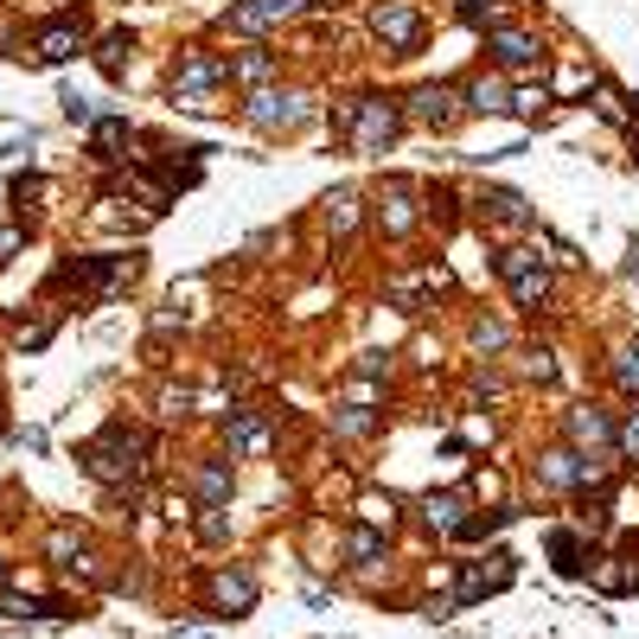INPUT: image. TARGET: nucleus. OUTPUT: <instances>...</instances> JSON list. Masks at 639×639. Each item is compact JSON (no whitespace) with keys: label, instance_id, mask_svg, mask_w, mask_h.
<instances>
[{"label":"nucleus","instance_id":"5701e85b","mask_svg":"<svg viewBox=\"0 0 639 639\" xmlns=\"http://www.w3.org/2000/svg\"><path fill=\"white\" fill-rule=\"evenodd\" d=\"M128 45H135L128 33H110L103 45H96V65H103L110 77H122V65H128Z\"/></svg>","mask_w":639,"mask_h":639},{"label":"nucleus","instance_id":"4be33fe9","mask_svg":"<svg viewBox=\"0 0 639 639\" xmlns=\"http://www.w3.org/2000/svg\"><path fill=\"white\" fill-rule=\"evenodd\" d=\"M345 557H352V563H372V557H384V530H352V537H345Z\"/></svg>","mask_w":639,"mask_h":639},{"label":"nucleus","instance_id":"6ab92c4d","mask_svg":"<svg viewBox=\"0 0 639 639\" xmlns=\"http://www.w3.org/2000/svg\"><path fill=\"white\" fill-rule=\"evenodd\" d=\"M550 557H557V569H563V575H582V563H589V550H582L569 530H550Z\"/></svg>","mask_w":639,"mask_h":639},{"label":"nucleus","instance_id":"c85d7f7f","mask_svg":"<svg viewBox=\"0 0 639 639\" xmlns=\"http://www.w3.org/2000/svg\"><path fill=\"white\" fill-rule=\"evenodd\" d=\"M499 7H505V0H460V13H467L473 26H487V13H499Z\"/></svg>","mask_w":639,"mask_h":639},{"label":"nucleus","instance_id":"9d476101","mask_svg":"<svg viewBox=\"0 0 639 639\" xmlns=\"http://www.w3.org/2000/svg\"><path fill=\"white\" fill-rule=\"evenodd\" d=\"M454 103H460V90H454V83H422V90L410 96V115H415V122H429V128H448Z\"/></svg>","mask_w":639,"mask_h":639},{"label":"nucleus","instance_id":"f257e3e1","mask_svg":"<svg viewBox=\"0 0 639 639\" xmlns=\"http://www.w3.org/2000/svg\"><path fill=\"white\" fill-rule=\"evenodd\" d=\"M135 467H141V435H135L128 422H110V429L83 448V473H90V480H103V487L128 480Z\"/></svg>","mask_w":639,"mask_h":639},{"label":"nucleus","instance_id":"c9c22d12","mask_svg":"<svg viewBox=\"0 0 639 639\" xmlns=\"http://www.w3.org/2000/svg\"><path fill=\"white\" fill-rule=\"evenodd\" d=\"M0 582H7V563H0Z\"/></svg>","mask_w":639,"mask_h":639},{"label":"nucleus","instance_id":"4468645a","mask_svg":"<svg viewBox=\"0 0 639 639\" xmlns=\"http://www.w3.org/2000/svg\"><path fill=\"white\" fill-rule=\"evenodd\" d=\"M422 512H429V525L448 530V537L467 525V499H460V492H429V505H422Z\"/></svg>","mask_w":639,"mask_h":639},{"label":"nucleus","instance_id":"20e7f679","mask_svg":"<svg viewBox=\"0 0 639 639\" xmlns=\"http://www.w3.org/2000/svg\"><path fill=\"white\" fill-rule=\"evenodd\" d=\"M499 282L512 288V301L518 307H537L544 295H550V275H544V263H537L530 250H499Z\"/></svg>","mask_w":639,"mask_h":639},{"label":"nucleus","instance_id":"1a4fd4ad","mask_svg":"<svg viewBox=\"0 0 639 639\" xmlns=\"http://www.w3.org/2000/svg\"><path fill=\"white\" fill-rule=\"evenodd\" d=\"M487 52H492V65H505V71L544 65V45H537V33H518V26H492V33H487Z\"/></svg>","mask_w":639,"mask_h":639},{"label":"nucleus","instance_id":"f3484780","mask_svg":"<svg viewBox=\"0 0 639 639\" xmlns=\"http://www.w3.org/2000/svg\"><path fill=\"white\" fill-rule=\"evenodd\" d=\"M192 492H198V505H225V499H230V467H225V460L198 467V480H192Z\"/></svg>","mask_w":639,"mask_h":639},{"label":"nucleus","instance_id":"dca6fc26","mask_svg":"<svg viewBox=\"0 0 639 639\" xmlns=\"http://www.w3.org/2000/svg\"><path fill=\"white\" fill-rule=\"evenodd\" d=\"M410 225H415V192L410 186H390V192H384V230H390V237H403Z\"/></svg>","mask_w":639,"mask_h":639},{"label":"nucleus","instance_id":"412c9836","mask_svg":"<svg viewBox=\"0 0 639 639\" xmlns=\"http://www.w3.org/2000/svg\"><path fill=\"white\" fill-rule=\"evenodd\" d=\"M333 429H339V435H372L377 415L365 410V403H345V410H333Z\"/></svg>","mask_w":639,"mask_h":639},{"label":"nucleus","instance_id":"c756f323","mask_svg":"<svg viewBox=\"0 0 639 639\" xmlns=\"http://www.w3.org/2000/svg\"><path fill=\"white\" fill-rule=\"evenodd\" d=\"M473 339H480V352H499V345H505V327H487V320H480Z\"/></svg>","mask_w":639,"mask_h":639},{"label":"nucleus","instance_id":"f03ea898","mask_svg":"<svg viewBox=\"0 0 639 639\" xmlns=\"http://www.w3.org/2000/svg\"><path fill=\"white\" fill-rule=\"evenodd\" d=\"M225 77H230V65L218 52H186V65L173 77V103H180V110H212V90H218Z\"/></svg>","mask_w":639,"mask_h":639},{"label":"nucleus","instance_id":"2eb2a0df","mask_svg":"<svg viewBox=\"0 0 639 639\" xmlns=\"http://www.w3.org/2000/svg\"><path fill=\"white\" fill-rule=\"evenodd\" d=\"M230 448H237V454H263L269 448V429L250 410H230Z\"/></svg>","mask_w":639,"mask_h":639},{"label":"nucleus","instance_id":"cd10ccee","mask_svg":"<svg viewBox=\"0 0 639 639\" xmlns=\"http://www.w3.org/2000/svg\"><path fill=\"white\" fill-rule=\"evenodd\" d=\"M544 103H550V90H518V96H512V115H537Z\"/></svg>","mask_w":639,"mask_h":639},{"label":"nucleus","instance_id":"39448f33","mask_svg":"<svg viewBox=\"0 0 639 639\" xmlns=\"http://www.w3.org/2000/svg\"><path fill=\"white\" fill-rule=\"evenodd\" d=\"M372 33L384 38V52H415L422 45V13L410 0H384V7H372Z\"/></svg>","mask_w":639,"mask_h":639},{"label":"nucleus","instance_id":"2f4dec72","mask_svg":"<svg viewBox=\"0 0 639 639\" xmlns=\"http://www.w3.org/2000/svg\"><path fill=\"white\" fill-rule=\"evenodd\" d=\"M65 115H71V122H90V103H83L77 90H65Z\"/></svg>","mask_w":639,"mask_h":639},{"label":"nucleus","instance_id":"6e6552de","mask_svg":"<svg viewBox=\"0 0 639 639\" xmlns=\"http://www.w3.org/2000/svg\"><path fill=\"white\" fill-rule=\"evenodd\" d=\"M205 595H212L218 614L237 620V614H250V607H256V575H250V569H218V575L205 582Z\"/></svg>","mask_w":639,"mask_h":639},{"label":"nucleus","instance_id":"0eeeda50","mask_svg":"<svg viewBox=\"0 0 639 639\" xmlns=\"http://www.w3.org/2000/svg\"><path fill=\"white\" fill-rule=\"evenodd\" d=\"M307 0H237L230 7V33H269V26H288L295 13H301Z\"/></svg>","mask_w":639,"mask_h":639},{"label":"nucleus","instance_id":"aec40b11","mask_svg":"<svg viewBox=\"0 0 639 639\" xmlns=\"http://www.w3.org/2000/svg\"><path fill=\"white\" fill-rule=\"evenodd\" d=\"M128 141V122L122 115H110V122H96V135H90V148L103 153V160H115V148Z\"/></svg>","mask_w":639,"mask_h":639},{"label":"nucleus","instance_id":"9b49d317","mask_svg":"<svg viewBox=\"0 0 639 639\" xmlns=\"http://www.w3.org/2000/svg\"><path fill=\"white\" fill-rule=\"evenodd\" d=\"M505 582H512V557L499 550V557H487L480 569H467V575H460V602H480V595L505 589Z\"/></svg>","mask_w":639,"mask_h":639},{"label":"nucleus","instance_id":"f704fd0d","mask_svg":"<svg viewBox=\"0 0 639 639\" xmlns=\"http://www.w3.org/2000/svg\"><path fill=\"white\" fill-rule=\"evenodd\" d=\"M307 7H333V0H307Z\"/></svg>","mask_w":639,"mask_h":639},{"label":"nucleus","instance_id":"ddd939ff","mask_svg":"<svg viewBox=\"0 0 639 639\" xmlns=\"http://www.w3.org/2000/svg\"><path fill=\"white\" fill-rule=\"evenodd\" d=\"M230 77H237V83H250V90H263L269 77H275V52H263V45L237 52V58H230Z\"/></svg>","mask_w":639,"mask_h":639},{"label":"nucleus","instance_id":"393cba45","mask_svg":"<svg viewBox=\"0 0 639 639\" xmlns=\"http://www.w3.org/2000/svg\"><path fill=\"white\" fill-rule=\"evenodd\" d=\"M352 218H358V198H352V192H333V198H327V225L352 230Z\"/></svg>","mask_w":639,"mask_h":639},{"label":"nucleus","instance_id":"bb28decb","mask_svg":"<svg viewBox=\"0 0 639 639\" xmlns=\"http://www.w3.org/2000/svg\"><path fill=\"white\" fill-rule=\"evenodd\" d=\"M198 537H205V544H225V537H230V518L218 512V505H205V518H198Z\"/></svg>","mask_w":639,"mask_h":639},{"label":"nucleus","instance_id":"7c9ffc66","mask_svg":"<svg viewBox=\"0 0 639 639\" xmlns=\"http://www.w3.org/2000/svg\"><path fill=\"white\" fill-rule=\"evenodd\" d=\"M602 115H607V122H627V103H620L614 90H602Z\"/></svg>","mask_w":639,"mask_h":639},{"label":"nucleus","instance_id":"a211bd4d","mask_svg":"<svg viewBox=\"0 0 639 639\" xmlns=\"http://www.w3.org/2000/svg\"><path fill=\"white\" fill-rule=\"evenodd\" d=\"M569 435H575V442H614L607 415H602V410H589V403H582V410H569Z\"/></svg>","mask_w":639,"mask_h":639},{"label":"nucleus","instance_id":"7ed1b4c3","mask_svg":"<svg viewBox=\"0 0 639 639\" xmlns=\"http://www.w3.org/2000/svg\"><path fill=\"white\" fill-rule=\"evenodd\" d=\"M397 103H384V96H365L358 103V115H352V153H384L390 141H397Z\"/></svg>","mask_w":639,"mask_h":639},{"label":"nucleus","instance_id":"f8f14e48","mask_svg":"<svg viewBox=\"0 0 639 639\" xmlns=\"http://www.w3.org/2000/svg\"><path fill=\"white\" fill-rule=\"evenodd\" d=\"M77 45H83V26H77V20H52V26L38 33V58H45V65H65V58H77Z\"/></svg>","mask_w":639,"mask_h":639},{"label":"nucleus","instance_id":"72a5a7b5","mask_svg":"<svg viewBox=\"0 0 639 639\" xmlns=\"http://www.w3.org/2000/svg\"><path fill=\"white\" fill-rule=\"evenodd\" d=\"M620 448H627V454H639V415L627 422V429H620Z\"/></svg>","mask_w":639,"mask_h":639},{"label":"nucleus","instance_id":"423d86ee","mask_svg":"<svg viewBox=\"0 0 639 639\" xmlns=\"http://www.w3.org/2000/svg\"><path fill=\"white\" fill-rule=\"evenodd\" d=\"M243 115L256 122V128H295V122H307V96L301 90H250V103H243Z\"/></svg>","mask_w":639,"mask_h":639},{"label":"nucleus","instance_id":"473e14b6","mask_svg":"<svg viewBox=\"0 0 639 639\" xmlns=\"http://www.w3.org/2000/svg\"><path fill=\"white\" fill-rule=\"evenodd\" d=\"M13 250H20V230H13V225H0V263H7Z\"/></svg>","mask_w":639,"mask_h":639},{"label":"nucleus","instance_id":"a878e982","mask_svg":"<svg viewBox=\"0 0 639 639\" xmlns=\"http://www.w3.org/2000/svg\"><path fill=\"white\" fill-rule=\"evenodd\" d=\"M614 384H620V390H639V345H627V352L614 358Z\"/></svg>","mask_w":639,"mask_h":639},{"label":"nucleus","instance_id":"b1692460","mask_svg":"<svg viewBox=\"0 0 639 639\" xmlns=\"http://www.w3.org/2000/svg\"><path fill=\"white\" fill-rule=\"evenodd\" d=\"M467 110H480V115H499V110H512V96H505L499 83H473V90H467Z\"/></svg>","mask_w":639,"mask_h":639}]
</instances>
